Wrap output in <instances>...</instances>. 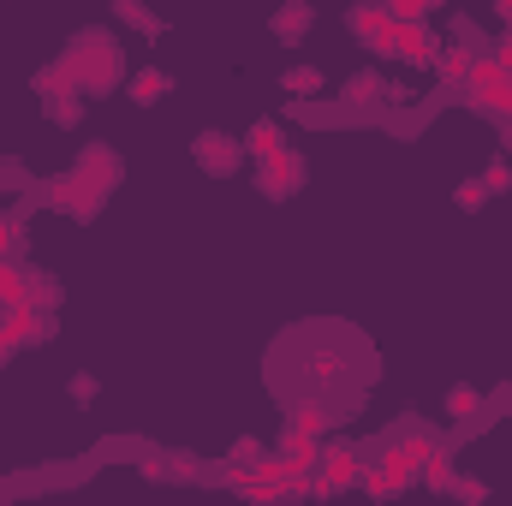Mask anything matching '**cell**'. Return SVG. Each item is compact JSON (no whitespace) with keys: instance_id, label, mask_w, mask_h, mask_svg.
Masks as SVG:
<instances>
[{"instance_id":"6da1fadb","label":"cell","mask_w":512,"mask_h":506,"mask_svg":"<svg viewBox=\"0 0 512 506\" xmlns=\"http://www.w3.org/2000/svg\"><path fill=\"white\" fill-rule=\"evenodd\" d=\"M60 72L72 78V90H84V96H108V90L120 84L126 60H120V42H114V36H102V30H84V36H72V42H66V54H60Z\"/></svg>"},{"instance_id":"7a4b0ae2","label":"cell","mask_w":512,"mask_h":506,"mask_svg":"<svg viewBox=\"0 0 512 506\" xmlns=\"http://www.w3.org/2000/svg\"><path fill=\"white\" fill-rule=\"evenodd\" d=\"M465 90H471V102H477V108H507V114H512V66L501 60V54L471 60Z\"/></svg>"},{"instance_id":"3957f363","label":"cell","mask_w":512,"mask_h":506,"mask_svg":"<svg viewBox=\"0 0 512 506\" xmlns=\"http://www.w3.org/2000/svg\"><path fill=\"white\" fill-rule=\"evenodd\" d=\"M304 173H310V167H304V155H298V149L286 143L280 155H268V161H256V191L280 203V197H286L292 185H304Z\"/></svg>"},{"instance_id":"277c9868","label":"cell","mask_w":512,"mask_h":506,"mask_svg":"<svg viewBox=\"0 0 512 506\" xmlns=\"http://www.w3.org/2000/svg\"><path fill=\"white\" fill-rule=\"evenodd\" d=\"M102 197H108V185H102V179H90L84 167H72V173L60 179V191H54V203H60V209H72V215H84V221L102 209Z\"/></svg>"},{"instance_id":"5b68a950","label":"cell","mask_w":512,"mask_h":506,"mask_svg":"<svg viewBox=\"0 0 512 506\" xmlns=\"http://www.w3.org/2000/svg\"><path fill=\"white\" fill-rule=\"evenodd\" d=\"M316 465H322V483H316V495H340V489H352V483L364 477V465H358V453H352V447H328Z\"/></svg>"},{"instance_id":"8992f818","label":"cell","mask_w":512,"mask_h":506,"mask_svg":"<svg viewBox=\"0 0 512 506\" xmlns=\"http://www.w3.org/2000/svg\"><path fill=\"white\" fill-rule=\"evenodd\" d=\"M191 155H197V167H209V173H239L245 143H233V137H221V131H203V137L191 143Z\"/></svg>"},{"instance_id":"52a82bcc","label":"cell","mask_w":512,"mask_h":506,"mask_svg":"<svg viewBox=\"0 0 512 506\" xmlns=\"http://www.w3.org/2000/svg\"><path fill=\"white\" fill-rule=\"evenodd\" d=\"M387 24H393V6H387V0H370V6H352V12H346V30H352L364 48L382 36Z\"/></svg>"},{"instance_id":"ba28073f","label":"cell","mask_w":512,"mask_h":506,"mask_svg":"<svg viewBox=\"0 0 512 506\" xmlns=\"http://www.w3.org/2000/svg\"><path fill=\"white\" fill-rule=\"evenodd\" d=\"M471 60H477V54H471L465 42H441L435 60H429V72H435L441 84H465V78H471Z\"/></svg>"},{"instance_id":"9c48e42d","label":"cell","mask_w":512,"mask_h":506,"mask_svg":"<svg viewBox=\"0 0 512 506\" xmlns=\"http://www.w3.org/2000/svg\"><path fill=\"white\" fill-rule=\"evenodd\" d=\"M280 149H286L280 120H256V126L245 131V155H256V161H268V155H280Z\"/></svg>"},{"instance_id":"30bf717a","label":"cell","mask_w":512,"mask_h":506,"mask_svg":"<svg viewBox=\"0 0 512 506\" xmlns=\"http://www.w3.org/2000/svg\"><path fill=\"white\" fill-rule=\"evenodd\" d=\"M322 429H328V411H322L316 399H298V405L286 411V435H310V441H316Z\"/></svg>"},{"instance_id":"8fae6325","label":"cell","mask_w":512,"mask_h":506,"mask_svg":"<svg viewBox=\"0 0 512 506\" xmlns=\"http://www.w3.org/2000/svg\"><path fill=\"white\" fill-rule=\"evenodd\" d=\"M393 453H399L411 471H423L435 453H447V441H441V435H405V441H393Z\"/></svg>"},{"instance_id":"7c38bea8","label":"cell","mask_w":512,"mask_h":506,"mask_svg":"<svg viewBox=\"0 0 512 506\" xmlns=\"http://www.w3.org/2000/svg\"><path fill=\"white\" fill-rule=\"evenodd\" d=\"M167 90H173V78H167V72H155V66H149V72H137V78L126 84V96L137 102V108H155Z\"/></svg>"},{"instance_id":"4fadbf2b","label":"cell","mask_w":512,"mask_h":506,"mask_svg":"<svg viewBox=\"0 0 512 506\" xmlns=\"http://www.w3.org/2000/svg\"><path fill=\"white\" fill-rule=\"evenodd\" d=\"M310 24H316V12H310L304 0H292V6H280V12H274V36H280V42H298Z\"/></svg>"},{"instance_id":"5bb4252c","label":"cell","mask_w":512,"mask_h":506,"mask_svg":"<svg viewBox=\"0 0 512 506\" xmlns=\"http://www.w3.org/2000/svg\"><path fill=\"white\" fill-rule=\"evenodd\" d=\"M382 90H387V84H382V78H376V72H352L340 96H346V108H364V102H376Z\"/></svg>"},{"instance_id":"9a60e30c","label":"cell","mask_w":512,"mask_h":506,"mask_svg":"<svg viewBox=\"0 0 512 506\" xmlns=\"http://www.w3.org/2000/svg\"><path fill=\"white\" fill-rule=\"evenodd\" d=\"M477 411H483V393L459 381V387L447 393V417H453V423H465V417H477Z\"/></svg>"},{"instance_id":"2e32d148","label":"cell","mask_w":512,"mask_h":506,"mask_svg":"<svg viewBox=\"0 0 512 506\" xmlns=\"http://www.w3.org/2000/svg\"><path fill=\"white\" fill-rule=\"evenodd\" d=\"M280 84H286L292 96H322V72H316V66H292Z\"/></svg>"},{"instance_id":"e0dca14e","label":"cell","mask_w":512,"mask_h":506,"mask_svg":"<svg viewBox=\"0 0 512 506\" xmlns=\"http://www.w3.org/2000/svg\"><path fill=\"white\" fill-rule=\"evenodd\" d=\"M417 477H423L429 489H453V447H447V453H435V459H429Z\"/></svg>"},{"instance_id":"ac0fdd59","label":"cell","mask_w":512,"mask_h":506,"mask_svg":"<svg viewBox=\"0 0 512 506\" xmlns=\"http://www.w3.org/2000/svg\"><path fill=\"white\" fill-rule=\"evenodd\" d=\"M0 304H24V268L0 262Z\"/></svg>"},{"instance_id":"d6986e66","label":"cell","mask_w":512,"mask_h":506,"mask_svg":"<svg viewBox=\"0 0 512 506\" xmlns=\"http://www.w3.org/2000/svg\"><path fill=\"white\" fill-rule=\"evenodd\" d=\"M387 6H393V18H429L441 0H387Z\"/></svg>"},{"instance_id":"ffe728a7","label":"cell","mask_w":512,"mask_h":506,"mask_svg":"<svg viewBox=\"0 0 512 506\" xmlns=\"http://www.w3.org/2000/svg\"><path fill=\"white\" fill-rule=\"evenodd\" d=\"M340 376V358H334V352H316V358H310V381H334Z\"/></svg>"},{"instance_id":"44dd1931","label":"cell","mask_w":512,"mask_h":506,"mask_svg":"<svg viewBox=\"0 0 512 506\" xmlns=\"http://www.w3.org/2000/svg\"><path fill=\"white\" fill-rule=\"evenodd\" d=\"M483 185H489V191H512V161H489Z\"/></svg>"},{"instance_id":"7402d4cb","label":"cell","mask_w":512,"mask_h":506,"mask_svg":"<svg viewBox=\"0 0 512 506\" xmlns=\"http://www.w3.org/2000/svg\"><path fill=\"white\" fill-rule=\"evenodd\" d=\"M483 197H489V185H483V179L459 185V209H483Z\"/></svg>"},{"instance_id":"603a6c76","label":"cell","mask_w":512,"mask_h":506,"mask_svg":"<svg viewBox=\"0 0 512 506\" xmlns=\"http://www.w3.org/2000/svg\"><path fill=\"white\" fill-rule=\"evenodd\" d=\"M72 399H78V405H90V399H96V376H78V381H72Z\"/></svg>"},{"instance_id":"cb8c5ba5","label":"cell","mask_w":512,"mask_h":506,"mask_svg":"<svg viewBox=\"0 0 512 506\" xmlns=\"http://www.w3.org/2000/svg\"><path fill=\"white\" fill-rule=\"evenodd\" d=\"M262 453H256V441H233V465H256Z\"/></svg>"},{"instance_id":"d4e9b609","label":"cell","mask_w":512,"mask_h":506,"mask_svg":"<svg viewBox=\"0 0 512 506\" xmlns=\"http://www.w3.org/2000/svg\"><path fill=\"white\" fill-rule=\"evenodd\" d=\"M501 149H507V161H512V120L501 126Z\"/></svg>"},{"instance_id":"484cf974","label":"cell","mask_w":512,"mask_h":506,"mask_svg":"<svg viewBox=\"0 0 512 506\" xmlns=\"http://www.w3.org/2000/svg\"><path fill=\"white\" fill-rule=\"evenodd\" d=\"M6 358H12V346H6V340H0V364H6Z\"/></svg>"}]
</instances>
